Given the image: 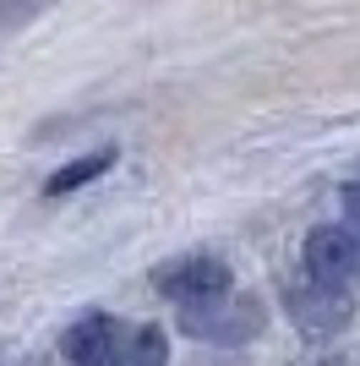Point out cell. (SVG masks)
I'll return each mask as SVG.
<instances>
[{"label":"cell","mask_w":360,"mask_h":366,"mask_svg":"<svg viewBox=\"0 0 360 366\" xmlns=\"http://www.w3.org/2000/svg\"><path fill=\"white\" fill-rule=\"evenodd\" d=\"M180 328L191 339H208V345H246V339L262 334V301L256 295H240L229 285L224 295L196 306H180Z\"/></svg>","instance_id":"6da1fadb"},{"label":"cell","mask_w":360,"mask_h":366,"mask_svg":"<svg viewBox=\"0 0 360 366\" xmlns=\"http://www.w3.org/2000/svg\"><path fill=\"white\" fill-rule=\"evenodd\" d=\"M284 306H289V322H295L306 339H333L344 334L349 317H355V290H333V285H316V279L295 274L284 279Z\"/></svg>","instance_id":"7a4b0ae2"},{"label":"cell","mask_w":360,"mask_h":366,"mask_svg":"<svg viewBox=\"0 0 360 366\" xmlns=\"http://www.w3.org/2000/svg\"><path fill=\"white\" fill-rule=\"evenodd\" d=\"M153 285H159V295L175 301V312H180V306H196V301L224 295L229 290V268L219 257H208V252H191V257L164 262V268L153 274Z\"/></svg>","instance_id":"3957f363"},{"label":"cell","mask_w":360,"mask_h":366,"mask_svg":"<svg viewBox=\"0 0 360 366\" xmlns=\"http://www.w3.org/2000/svg\"><path fill=\"white\" fill-rule=\"evenodd\" d=\"M300 262H306V279H316V285H333V290H355L360 285V246L339 224H316L306 235Z\"/></svg>","instance_id":"277c9868"},{"label":"cell","mask_w":360,"mask_h":366,"mask_svg":"<svg viewBox=\"0 0 360 366\" xmlns=\"http://www.w3.org/2000/svg\"><path fill=\"white\" fill-rule=\"evenodd\" d=\"M88 366H164V334L159 328H126L115 322V334L104 339V350Z\"/></svg>","instance_id":"5b68a950"},{"label":"cell","mask_w":360,"mask_h":366,"mask_svg":"<svg viewBox=\"0 0 360 366\" xmlns=\"http://www.w3.org/2000/svg\"><path fill=\"white\" fill-rule=\"evenodd\" d=\"M115 164V148H93L88 159H76V164H66V169H55V175H49V197H66V192H76V186H88L93 175H104V169Z\"/></svg>","instance_id":"8992f818"},{"label":"cell","mask_w":360,"mask_h":366,"mask_svg":"<svg viewBox=\"0 0 360 366\" xmlns=\"http://www.w3.org/2000/svg\"><path fill=\"white\" fill-rule=\"evenodd\" d=\"M55 0H0V39L6 33H16L22 22H33V16H44Z\"/></svg>","instance_id":"52a82bcc"},{"label":"cell","mask_w":360,"mask_h":366,"mask_svg":"<svg viewBox=\"0 0 360 366\" xmlns=\"http://www.w3.org/2000/svg\"><path fill=\"white\" fill-rule=\"evenodd\" d=\"M333 224H339V229L349 235V241L360 246V181H355V186H344V214L333 219Z\"/></svg>","instance_id":"ba28073f"}]
</instances>
